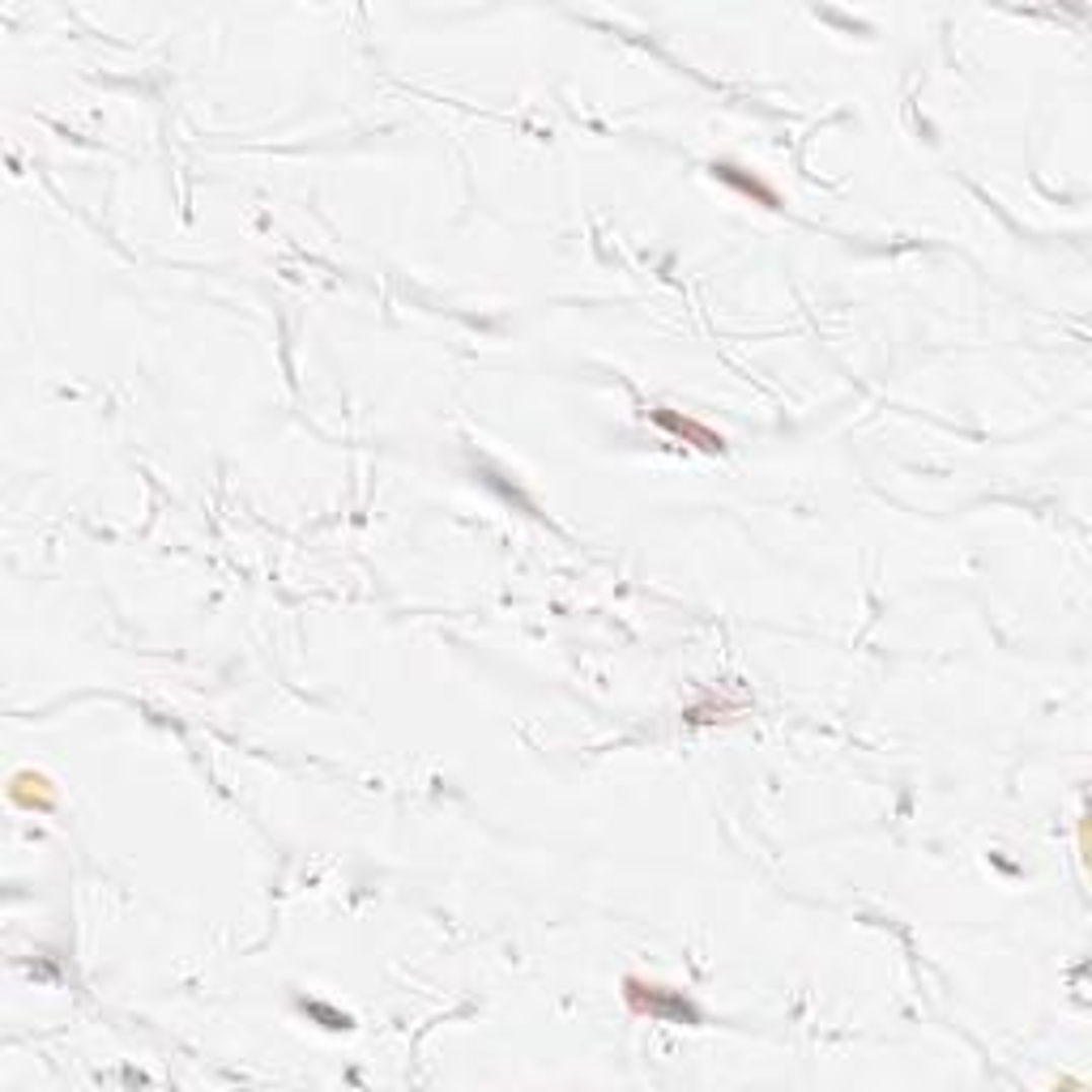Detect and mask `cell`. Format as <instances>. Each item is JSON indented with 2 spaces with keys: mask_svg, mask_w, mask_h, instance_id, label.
Segmentation results:
<instances>
[{
  "mask_svg": "<svg viewBox=\"0 0 1092 1092\" xmlns=\"http://www.w3.org/2000/svg\"><path fill=\"white\" fill-rule=\"evenodd\" d=\"M713 175H721V179L738 184V189H743V193H755V197L765 201V205H777V197H773V193L765 189V184H759V179H747V175H734V167H730V162H717V167H713Z\"/></svg>",
  "mask_w": 1092,
  "mask_h": 1092,
  "instance_id": "cell-3",
  "label": "cell"
},
{
  "mask_svg": "<svg viewBox=\"0 0 1092 1092\" xmlns=\"http://www.w3.org/2000/svg\"><path fill=\"white\" fill-rule=\"evenodd\" d=\"M13 802L17 807H39V811H52L56 807V794L48 786V777H39V773H22V777H13Z\"/></svg>",
  "mask_w": 1092,
  "mask_h": 1092,
  "instance_id": "cell-2",
  "label": "cell"
},
{
  "mask_svg": "<svg viewBox=\"0 0 1092 1092\" xmlns=\"http://www.w3.org/2000/svg\"><path fill=\"white\" fill-rule=\"evenodd\" d=\"M628 1003L636 1016H649V1020H678V1024L700 1020V1012L678 991H666V986H653L641 977H628Z\"/></svg>",
  "mask_w": 1092,
  "mask_h": 1092,
  "instance_id": "cell-1",
  "label": "cell"
}]
</instances>
